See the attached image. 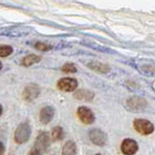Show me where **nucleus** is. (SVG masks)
<instances>
[{
    "label": "nucleus",
    "instance_id": "39448f33",
    "mask_svg": "<svg viewBox=\"0 0 155 155\" xmlns=\"http://www.w3.org/2000/svg\"><path fill=\"white\" fill-rule=\"evenodd\" d=\"M78 85H79V82L74 78H61V79L58 80L56 86L57 88L63 91V92H74L77 90Z\"/></svg>",
    "mask_w": 155,
    "mask_h": 155
},
{
    "label": "nucleus",
    "instance_id": "ddd939ff",
    "mask_svg": "<svg viewBox=\"0 0 155 155\" xmlns=\"http://www.w3.org/2000/svg\"><path fill=\"white\" fill-rule=\"evenodd\" d=\"M62 155H77V144L74 140H68L62 147Z\"/></svg>",
    "mask_w": 155,
    "mask_h": 155
},
{
    "label": "nucleus",
    "instance_id": "f03ea898",
    "mask_svg": "<svg viewBox=\"0 0 155 155\" xmlns=\"http://www.w3.org/2000/svg\"><path fill=\"white\" fill-rule=\"evenodd\" d=\"M133 127L140 135L148 136L152 134L155 130L154 124L147 119L144 118H136L133 122Z\"/></svg>",
    "mask_w": 155,
    "mask_h": 155
},
{
    "label": "nucleus",
    "instance_id": "f257e3e1",
    "mask_svg": "<svg viewBox=\"0 0 155 155\" xmlns=\"http://www.w3.org/2000/svg\"><path fill=\"white\" fill-rule=\"evenodd\" d=\"M32 129L28 122H22L19 124L14 134V140L17 144H23L28 142L31 137Z\"/></svg>",
    "mask_w": 155,
    "mask_h": 155
},
{
    "label": "nucleus",
    "instance_id": "4468645a",
    "mask_svg": "<svg viewBox=\"0 0 155 155\" xmlns=\"http://www.w3.org/2000/svg\"><path fill=\"white\" fill-rule=\"evenodd\" d=\"M41 61V56L40 55H37V54H28L26 56H24L22 58V60L21 62V64L24 67H29V66H32L36 63L40 62Z\"/></svg>",
    "mask_w": 155,
    "mask_h": 155
},
{
    "label": "nucleus",
    "instance_id": "dca6fc26",
    "mask_svg": "<svg viewBox=\"0 0 155 155\" xmlns=\"http://www.w3.org/2000/svg\"><path fill=\"white\" fill-rule=\"evenodd\" d=\"M14 50L9 45H0V57H7L11 55Z\"/></svg>",
    "mask_w": 155,
    "mask_h": 155
},
{
    "label": "nucleus",
    "instance_id": "7ed1b4c3",
    "mask_svg": "<svg viewBox=\"0 0 155 155\" xmlns=\"http://www.w3.org/2000/svg\"><path fill=\"white\" fill-rule=\"evenodd\" d=\"M125 107L130 111H143L147 107V101L143 97L133 96L125 101Z\"/></svg>",
    "mask_w": 155,
    "mask_h": 155
},
{
    "label": "nucleus",
    "instance_id": "6e6552de",
    "mask_svg": "<svg viewBox=\"0 0 155 155\" xmlns=\"http://www.w3.org/2000/svg\"><path fill=\"white\" fill-rule=\"evenodd\" d=\"M41 93L40 87L35 84H30L24 87L22 91V98L24 101L31 103L35 99H37Z\"/></svg>",
    "mask_w": 155,
    "mask_h": 155
},
{
    "label": "nucleus",
    "instance_id": "2eb2a0df",
    "mask_svg": "<svg viewBox=\"0 0 155 155\" xmlns=\"http://www.w3.org/2000/svg\"><path fill=\"white\" fill-rule=\"evenodd\" d=\"M51 138V142H58V140H62L65 138V132L61 126H55L52 128Z\"/></svg>",
    "mask_w": 155,
    "mask_h": 155
},
{
    "label": "nucleus",
    "instance_id": "412c9836",
    "mask_svg": "<svg viewBox=\"0 0 155 155\" xmlns=\"http://www.w3.org/2000/svg\"><path fill=\"white\" fill-rule=\"evenodd\" d=\"M2 113H3V107H2L1 104H0V116H1Z\"/></svg>",
    "mask_w": 155,
    "mask_h": 155
},
{
    "label": "nucleus",
    "instance_id": "b1692460",
    "mask_svg": "<svg viewBox=\"0 0 155 155\" xmlns=\"http://www.w3.org/2000/svg\"><path fill=\"white\" fill-rule=\"evenodd\" d=\"M154 86H155V84H154Z\"/></svg>",
    "mask_w": 155,
    "mask_h": 155
},
{
    "label": "nucleus",
    "instance_id": "5701e85b",
    "mask_svg": "<svg viewBox=\"0 0 155 155\" xmlns=\"http://www.w3.org/2000/svg\"><path fill=\"white\" fill-rule=\"evenodd\" d=\"M95 155H102V154H100V153H98V154H95Z\"/></svg>",
    "mask_w": 155,
    "mask_h": 155
},
{
    "label": "nucleus",
    "instance_id": "f3484780",
    "mask_svg": "<svg viewBox=\"0 0 155 155\" xmlns=\"http://www.w3.org/2000/svg\"><path fill=\"white\" fill-rule=\"evenodd\" d=\"M61 71L65 74H74L77 72V67L74 63H65L61 67Z\"/></svg>",
    "mask_w": 155,
    "mask_h": 155
},
{
    "label": "nucleus",
    "instance_id": "4be33fe9",
    "mask_svg": "<svg viewBox=\"0 0 155 155\" xmlns=\"http://www.w3.org/2000/svg\"><path fill=\"white\" fill-rule=\"evenodd\" d=\"M1 69H2V63L0 62V70H1Z\"/></svg>",
    "mask_w": 155,
    "mask_h": 155
},
{
    "label": "nucleus",
    "instance_id": "aec40b11",
    "mask_svg": "<svg viewBox=\"0 0 155 155\" xmlns=\"http://www.w3.org/2000/svg\"><path fill=\"white\" fill-rule=\"evenodd\" d=\"M5 153V145L2 142H0V155H4Z\"/></svg>",
    "mask_w": 155,
    "mask_h": 155
},
{
    "label": "nucleus",
    "instance_id": "0eeeda50",
    "mask_svg": "<svg viewBox=\"0 0 155 155\" xmlns=\"http://www.w3.org/2000/svg\"><path fill=\"white\" fill-rule=\"evenodd\" d=\"M88 138L91 140L92 143H94L97 147H104L108 142V136L107 134L102 131L101 129L94 128L89 131Z\"/></svg>",
    "mask_w": 155,
    "mask_h": 155
},
{
    "label": "nucleus",
    "instance_id": "6ab92c4d",
    "mask_svg": "<svg viewBox=\"0 0 155 155\" xmlns=\"http://www.w3.org/2000/svg\"><path fill=\"white\" fill-rule=\"evenodd\" d=\"M28 155H43V153L40 150L36 149L35 147H32V149L30 150V152L28 153Z\"/></svg>",
    "mask_w": 155,
    "mask_h": 155
},
{
    "label": "nucleus",
    "instance_id": "9d476101",
    "mask_svg": "<svg viewBox=\"0 0 155 155\" xmlns=\"http://www.w3.org/2000/svg\"><path fill=\"white\" fill-rule=\"evenodd\" d=\"M54 108L51 106H45L43 107L40 110V114H39V119H40V122L44 125H47L48 123L51 122V120L54 116Z\"/></svg>",
    "mask_w": 155,
    "mask_h": 155
},
{
    "label": "nucleus",
    "instance_id": "1a4fd4ad",
    "mask_svg": "<svg viewBox=\"0 0 155 155\" xmlns=\"http://www.w3.org/2000/svg\"><path fill=\"white\" fill-rule=\"evenodd\" d=\"M120 150L123 155H135L139 150L138 143L133 139H124L120 144Z\"/></svg>",
    "mask_w": 155,
    "mask_h": 155
},
{
    "label": "nucleus",
    "instance_id": "9b49d317",
    "mask_svg": "<svg viewBox=\"0 0 155 155\" xmlns=\"http://www.w3.org/2000/svg\"><path fill=\"white\" fill-rule=\"evenodd\" d=\"M87 67L96 73H99V74H107V73H109L110 71V67L109 65L105 64V63L98 62V61H92L88 63Z\"/></svg>",
    "mask_w": 155,
    "mask_h": 155
},
{
    "label": "nucleus",
    "instance_id": "20e7f679",
    "mask_svg": "<svg viewBox=\"0 0 155 155\" xmlns=\"http://www.w3.org/2000/svg\"><path fill=\"white\" fill-rule=\"evenodd\" d=\"M51 135L47 131H45V132H41L37 136L33 147H35L36 149L40 150L42 153H44L51 147Z\"/></svg>",
    "mask_w": 155,
    "mask_h": 155
},
{
    "label": "nucleus",
    "instance_id": "a211bd4d",
    "mask_svg": "<svg viewBox=\"0 0 155 155\" xmlns=\"http://www.w3.org/2000/svg\"><path fill=\"white\" fill-rule=\"evenodd\" d=\"M35 48L37 50L41 51H48L52 48V47L51 45H48V44L45 43H42V42H38L35 44Z\"/></svg>",
    "mask_w": 155,
    "mask_h": 155
},
{
    "label": "nucleus",
    "instance_id": "423d86ee",
    "mask_svg": "<svg viewBox=\"0 0 155 155\" xmlns=\"http://www.w3.org/2000/svg\"><path fill=\"white\" fill-rule=\"evenodd\" d=\"M77 115L81 122L86 125L93 124L95 121L94 113L86 106H80L77 110Z\"/></svg>",
    "mask_w": 155,
    "mask_h": 155
},
{
    "label": "nucleus",
    "instance_id": "f8f14e48",
    "mask_svg": "<svg viewBox=\"0 0 155 155\" xmlns=\"http://www.w3.org/2000/svg\"><path fill=\"white\" fill-rule=\"evenodd\" d=\"M94 92H92L91 90L88 89H79L75 92L74 97L78 100L81 101H86V102H90L93 100L94 98Z\"/></svg>",
    "mask_w": 155,
    "mask_h": 155
}]
</instances>
